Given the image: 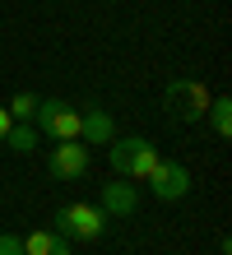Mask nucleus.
I'll list each match as a JSON object with an SVG mask.
<instances>
[{
	"instance_id": "5",
	"label": "nucleus",
	"mask_w": 232,
	"mask_h": 255,
	"mask_svg": "<svg viewBox=\"0 0 232 255\" xmlns=\"http://www.w3.org/2000/svg\"><path fill=\"white\" fill-rule=\"evenodd\" d=\"M46 172H51L56 181H84L88 176V144L56 139V148L46 153Z\"/></svg>"
},
{
	"instance_id": "10",
	"label": "nucleus",
	"mask_w": 232,
	"mask_h": 255,
	"mask_svg": "<svg viewBox=\"0 0 232 255\" xmlns=\"http://www.w3.org/2000/svg\"><path fill=\"white\" fill-rule=\"evenodd\" d=\"M37 139H42V134H37V126H33V121H14V126H9V134H5V148H14V153H33Z\"/></svg>"
},
{
	"instance_id": "2",
	"label": "nucleus",
	"mask_w": 232,
	"mask_h": 255,
	"mask_svg": "<svg viewBox=\"0 0 232 255\" xmlns=\"http://www.w3.org/2000/svg\"><path fill=\"white\" fill-rule=\"evenodd\" d=\"M37 134H46V139H79V126H84V112H74L70 102H60V98H42L37 102Z\"/></svg>"
},
{
	"instance_id": "6",
	"label": "nucleus",
	"mask_w": 232,
	"mask_h": 255,
	"mask_svg": "<svg viewBox=\"0 0 232 255\" xmlns=\"http://www.w3.org/2000/svg\"><path fill=\"white\" fill-rule=\"evenodd\" d=\"M144 181H149V190L158 195V200H181V195L191 190V172H186L181 162H163V158H158Z\"/></svg>"
},
{
	"instance_id": "9",
	"label": "nucleus",
	"mask_w": 232,
	"mask_h": 255,
	"mask_svg": "<svg viewBox=\"0 0 232 255\" xmlns=\"http://www.w3.org/2000/svg\"><path fill=\"white\" fill-rule=\"evenodd\" d=\"M23 255H70V242L56 237L51 228H37V232L23 237Z\"/></svg>"
},
{
	"instance_id": "12",
	"label": "nucleus",
	"mask_w": 232,
	"mask_h": 255,
	"mask_svg": "<svg viewBox=\"0 0 232 255\" xmlns=\"http://www.w3.org/2000/svg\"><path fill=\"white\" fill-rule=\"evenodd\" d=\"M37 102H42V98H37V93H28V88H23V93H14V102H9L5 112L14 116V121H33V116H37Z\"/></svg>"
},
{
	"instance_id": "14",
	"label": "nucleus",
	"mask_w": 232,
	"mask_h": 255,
	"mask_svg": "<svg viewBox=\"0 0 232 255\" xmlns=\"http://www.w3.org/2000/svg\"><path fill=\"white\" fill-rule=\"evenodd\" d=\"M9 126H14V116H9L5 107H0V144H5V134H9Z\"/></svg>"
},
{
	"instance_id": "8",
	"label": "nucleus",
	"mask_w": 232,
	"mask_h": 255,
	"mask_svg": "<svg viewBox=\"0 0 232 255\" xmlns=\"http://www.w3.org/2000/svg\"><path fill=\"white\" fill-rule=\"evenodd\" d=\"M112 112H102V107H88L84 112V126H79V144H112Z\"/></svg>"
},
{
	"instance_id": "4",
	"label": "nucleus",
	"mask_w": 232,
	"mask_h": 255,
	"mask_svg": "<svg viewBox=\"0 0 232 255\" xmlns=\"http://www.w3.org/2000/svg\"><path fill=\"white\" fill-rule=\"evenodd\" d=\"M163 107L177 116V121H205V112H209V88L205 84H195V79H172L167 84V93H163Z\"/></svg>"
},
{
	"instance_id": "13",
	"label": "nucleus",
	"mask_w": 232,
	"mask_h": 255,
	"mask_svg": "<svg viewBox=\"0 0 232 255\" xmlns=\"http://www.w3.org/2000/svg\"><path fill=\"white\" fill-rule=\"evenodd\" d=\"M0 255H23V242L14 232H0Z\"/></svg>"
},
{
	"instance_id": "7",
	"label": "nucleus",
	"mask_w": 232,
	"mask_h": 255,
	"mask_svg": "<svg viewBox=\"0 0 232 255\" xmlns=\"http://www.w3.org/2000/svg\"><path fill=\"white\" fill-rule=\"evenodd\" d=\"M139 209V190L121 176V181H112V186H102V214L107 218H130Z\"/></svg>"
},
{
	"instance_id": "1",
	"label": "nucleus",
	"mask_w": 232,
	"mask_h": 255,
	"mask_svg": "<svg viewBox=\"0 0 232 255\" xmlns=\"http://www.w3.org/2000/svg\"><path fill=\"white\" fill-rule=\"evenodd\" d=\"M153 162H158V148H153V139H144V134L112 139V167H116V176H126V181H144V176L153 172Z\"/></svg>"
},
{
	"instance_id": "11",
	"label": "nucleus",
	"mask_w": 232,
	"mask_h": 255,
	"mask_svg": "<svg viewBox=\"0 0 232 255\" xmlns=\"http://www.w3.org/2000/svg\"><path fill=\"white\" fill-rule=\"evenodd\" d=\"M209 126H214V134H219V139H228L232 134V102L228 98H209Z\"/></svg>"
},
{
	"instance_id": "3",
	"label": "nucleus",
	"mask_w": 232,
	"mask_h": 255,
	"mask_svg": "<svg viewBox=\"0 0 232 255\" xmlns=\"http://www.w3.org/2000/svg\"><path fill=\"white\" fill-rule=\"evenodd\" d=\"M56 237H79V242H98V237L107 232V214L102 209H93V204H65V209H56Z\"/></svg>"
}]
</instances>
